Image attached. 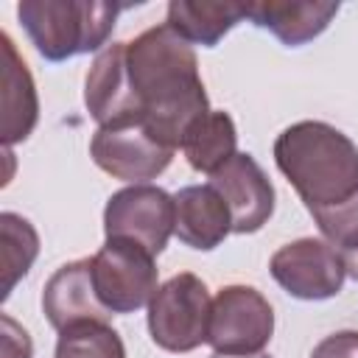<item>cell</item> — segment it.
I'll return each mask as SVG.
<instances>
[{
    "label": "cell",
    "mask_w": 358,
    "mask_h": 358,
    "mask_svg": "<svg viewBox=\"0 0 358 358\" xmlns=\"http://www.w3.org/2000/svg\"><path fill=\"white\" fill-rule=\"evenodd\" d=\"M0 87H3V145L25 140L39 120V98L25 59L17 53L14 39L0 34Z\"/></svg>",
    "instance_id": "5bb4252c"
},
{
    "label": "cell",
    "mask_w": 358,
    "mask_h": 358,
    "mask_svg": "<svg viewBox=\"0 0 358 358\" xmlns=\"http://www.w3.org/2000/svg\"><path fill=\"white\" fill-rule=\"evenodd\" d=\"M90 260L95 294L109 313H134L145 308L159 288L154 255L134 241L106 238Z\"/></svg>",
    "instance_id": "5b68a950"
},
{
    "label": "cell",
    "mask_w": 358,
    "mask_h": 358,
    "mask_svg": "<svg viewBox=\"0 0 358 358\" xmlns=\"http://www.w3.org/2000/svg\"><path fill=\"white\" fill-rule=\"evenodd\" d=\"M310 358H358V330H338L324 336Z\"/></svg>",
    "instance_id": "44dd1931"
},
{
    "label": "cell",
    "mask_w": 358,
    "mask_h": 358,
    "mask_svg": "<svg viewBox=\"0 0 358 358\" xmlns=\"http://www.w3.org/2000/svg\"><path fill=\"white\" fill-rule=\"evenodd\" d=\"M210 358H271V355H266V352H257V355H221V352H213Z\"/></svg>",
    "instance_id": "603a6c76"
},
{
    "label": "cell",
    "mask_w": 358,
    "mask_h": 358,
    "mask_svg": "<svg viewBox=\"0 0 358 358\" xmlns=\"http://www.w3.org/2000/svg\"><path fill=\"white\" fill-rule=\"evenodd\" d=\"M126 6L106 0H22L17 17L48 62H67L81 53H101Z\"/></svg>",
    "instance_id": "3957f363"
},
{
    "label": "cell",
    "mask_w": 358,
    "mask_h": 358,
    "mask_svg": "<svg viewBox=\"0 0 358 358\" xmlns=\"http://www.w3.org/2000/svg\"><path fill=\"white\" fill-rule=\"evenodd\" d=\"M268 271L288 296L305 302L336 296L347 280L341 255L322 238H299L280 246L268 260Z\"/></svg>",
    "instance_id": "9c48e42d"
},
{
    "label": "cell",
    "mask_w": 358,
    "mask_h": 358,
    "mask_svg": "<svg viewBox=\"0 0 358 358\" xmlns=\"http://www.w3.org/2000/svg\"><path fill=\"white\" fill-rule=\"evenodd\" d=\"M84 103L98 126L140 117L126 73V42H112L95 56L84 81Z\"/></svg>",
    "instance_id": "7c38bea8"
},
{
    "label": "cell",
    "mask_w": 358,
    "mask_h": 358,
    "mask_svg": "<svg viewBox=\"0 0 358 358\" xmlns=\"http://www.w3.org/2000/svg\"><path fill=\"white\" fill-rule=\"evenodd\" d=\"M213 299L201 277L182 271L165 280L148 302L151 341L165 352H190L207 344Z\"/></svg>",
    "instance_id": "277c9868"
},
{
    "label": "cell",
    "mask_w": 358,
    "mask_h": 358,
    "mask_svg": "<svg viewBox=\"0 0 358 358\" xmlns=\"http://www.w3.org/2000/svg\"><path fill=\"white\" fill-rule=\"evenodd\" d=\"M0 241H3V299L28 274L39 255V235L34 224L17 213H0Z\"/></svg>",
    "instance_id": "ac0fdd59"
},
{
    "label": "cell",
    "mask_w": 358,
    "mask_h": 358,
    "mask_svg": "<svg viewBox=\"0 0 358 358\" xmlns=\"http://www.w3.org/2000/svg\"><path fill=\"white\" fill-rule=\"evenodd\" d=\"M210 185L229 207L232 232L249 235L268 224L274 213V187L252 154L238 151L224 168L210 176Z\"/></svg>",
    "instance_id": "30bf717a"
},
{
    "label": "cell",
    "mask_w": 358,
    "mask_h": 358,
    "mask_svg": "<svg viewBox=\"0 0 358 358\" xmlns=\"http://www.w3.org/2000/svg\"><path fill=\"white\" fill-rule=\"evenodd\" d=\"M243 17L246 8L229 0H171L165 25H171L190 45L215 48Z\"/></svg>",
    "instance_id": "2e32d148"
},
{
    "label": "cell",
    "mask_w": 358,
    "mask_h": 358,
    "mask_svg": "<svg viewBox=\"0 0 358 358\" xmlns=\"http://www.w3.org/2000/svg\"><path fill=\"white\" fill-rule=\"evenodd\" d=\"M126 73L140 117L173 151L187 129L210 112L199 59L171 25H154L126 42Z\"/></svg>",
    "instance_id": "7a4b0ae2"
},
{
    "label": "cell",
    "mask_w": 358,
    "mask_h": 358,
    "mask_svg": "<svg viewBox=\"0 0 358 358\" xmlns=\"http://www.w3.org/2000/svg\"><path fill=\"white\" fill-rule=\"evenodd\" d=\"M274 162L324 241L338 255L358 249V145L324 120H299L277 134Z\"/></svg>",
    "instance_id": "6da1fadb"
},
{
    "label": "cell",
    "mask_w": 358,
    "mask_h": 358,
    "mask_svg": "<svg viewBox=\"0 0 358 358\" xmlns=\"http://www.w3.org/2000/svg\"><path fill=\"white\" fill-rule=\"evenodd\" d=\"M90 157L112 179L148 185V179H157L171 165L173 148L165 145L143 117H131L98 126L90 140Z\"/></svg>",
    "instance_id": "8992f818"
},
{
    "label": "cell",
    "mask_w": 358,
    "mask_h": 358,
    "mask_svg": "<svg viewBox=\"0 0 358 358\" xmlns=\"http://www.w3.org/2000/svg\"><path fill=\"white\" fill-rule=\"evenodd\" d=\"M176 227V204L157 185H129L109 196L103 207L106 238L134 241L154 257L168 246Z\"/></svg>",
    "instance_id": "ba28073f"
},
{
    "label": "cell",
    "mask_w": 358,
    "mask_h": 358,
    "mask_svg": "<svg viewBox=\"0 0 358 358\" xmlns=\"http://www.w3.org/2000/svg\"><path fill=\"white\" fill-rule=\"evenodd\" d=\"M56 358H126V347L109 322H78L59 330Z\"/></svg>",
    "instance_id": "d6986e66"
},
{
    "label": "cell",
    "mask_w": 358,
    "mask_h": 358,
    "mask_svg": "<svg viewBox=\"0 0 358 358\" xmlns=\"http://www.w3.org/2000/svg\"><path fill=\"white\" fill-rule=\"evenodd\" d=\"M243 8L246 20H252L257 28L271 31L288 48H299L316 39L338 14V3L324 0H263L246 3Z\"/></svg>",
    "instance_id": "9a60e30c"
},
{
    "label": "cell",
    "mask_w": 358,
    "mask_h": 358,
    "mask_svg": "<svg viewBox=\"0 0 358 358\" xmlns=\"http://www.w3.org/2000/svg\"><path fill=\"white\" fill-rule=\"evenodd\" d=\"M238 129L235 120L229 117V112L224 109H210L204 117H199L185 140H182V151L187 157V165L199 173L213 176L218 168H224L238 151Z\"/></svg>",
    "instance_id": "e0dca14e"
},
{
    "label": "cell",
    "mask_w": 358,
    "mask_h": 358,
    "mask_svg": "<svg viewBox=\"0 0 358 358\" xmlns=\"http://www.w3.org/2000/svg\"><path fill=\"white\" fill-rule=\"evenodd\" d=\"M341 260H344V268H347V274L358 282V249H352V252H347V255H341Z\"/></svg>",
    "instance_id": "7402d4cb"
},
{
    "label": "cell",
    "mask_w": 358,
    "mask_h": 358,
    "mask_svg": "<svg viewBox=\"0 0 358 358\" xmlns=\"http://www.w3.org/2000/svg\"><path fill=\"white\" fill-rule=\"evenodd\" d=\"M42 310L56 330L78 322H109V310L101 305L92 285L90 257L64 263L50 274L42 291Z\"/></svg>",
    "instance_id": "8fae6325"
},
{
    "label": "cell",
    "mask_w": 358,
    "mask_h": 358,
    "mask_svg": "<svg viewBox=\"0 0 358 358\" xmlns=\"http://www.w3.org/2000/svg\"><path fill=\"white\" fill-rule=\"evenodd\" d=\"M274 310L252 285H224L210 310L207 344L221 355H257L271 341Z\"/></svg>",
    "instance_id": "52a82bcc"
},
{
    "label": "cell",
    "mask_w": 358,
    "mask_h": 358,
    "mask_svg": "<svg viewBox=\"0 0 358 358\" xmlns=\"http://www.w3.org/2000/svg\"><path fill=\"white\" fill-rule=\"evenodd\" d=\"M176 204V227L173 235L199 252H210L224 243L232 232V215L221 193L207 185H187L173 196Z\"/></svg>",
    "instance_id": "4fadbf2b"
},
{
    "label": "cell",
    "mask_w": 358,
    "mask_h": 358,
    "mask_svg": "<svg viewBox=\"0 0 358 358\" xmlns=\"http://www.w3.org/2000/svg\"><path fill=\"white\" fill-rule=\"evenodd\" d=\"M0 358H31L34 355V344L31 336L22 324H17L8 313L0 316Z\"/></svg>",
    "instance_id": "ffe728a7"
}]
</instances>
